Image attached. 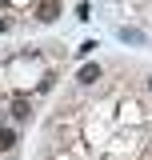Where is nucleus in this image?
<instances>
[{"label": "nucleus", "instance_id": "6", "mask_svg": "<svg viewBox=\"0 0 152 160\" xmlns=\"http://www.w3.org/2000/svg\"><path fill=\"white\" fill-rule=\"evenodd\" d=\"M148 88H152V76H148Z\"/></svg>", "mask_w": 152, "mask_h": 160}, {"label": "nucleus", "instance_id": "4", "mask_svg": "<svg viewBox=\"0 0 152 160\" xmlns=\"http://www.w3.org/2000/svg\"><path fill=\"white\" fill-rule=\"evenodd\" d=\"M12 116H16V120H28V116H32V104H28V100L20 96L16 104H12Z\"/></svg>", "mask_w": 152, "mask_h": 160}, {"label": "nucleus", "instance_id": "5", "mask_svg": "<svg viewBox=\"0 0 152 160\" xmlns=\"http://www.w3.org/2000/svg\"><path fill=\"white\" fill-rule=\"evenodd\" d=\"M8 148H16V132L12 128H0V152H8Z\"/></svg>", "mask_w": 152, "mask_h": 160}, {"label": "nucleus", "instance_id": "2", "mask_svg": "<svg viewBox=\"0 0 152 160\" xmlns=\"http://www.w3.org/2000/svg\"><path fill=\"white\" fill-rule=\"evenodd\" d=\"M116 36L124 40V44H144V32H140V28H128V24H124V28H120Z\"/></svg>", "mask_w": 152, "mask_h": 160}, {"label": "nucleus", "instance_id": "3", "mask_svg": "<svg viewBox=\"0 0 152 160\" xmlns=\"http://www.w3.org/2000/svg\"><path fill=\"white\" fill-rule=\"evenodd\" d=\"M100 80V64H84L80 68V84H96Z\"/></svg>", "mask_w": 152, "mask_h": 160}, {"label": "nucleus", "instance_id": "1", "mask_svg": "<svg viewBox=\"0 0 152 160\" xmlns=\"http://www.w3.org/2000/svg\"><path fill=\"white\" fill-rule=\"evenodd\" d=\"M56 16H60V4H56V0H40V4H36V20H40V24H52Z\"/></svg>", "mask_w": 152, "mask_h": 160}]
</instances>
